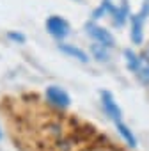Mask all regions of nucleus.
Returning a JSON list of instances; mask_svg holds the SVG:
<instances>
[{
  "instance_id": "1",
  "label": "nucleus",
  "mask_w": 149,
  "mask_h": 151,
  "mask_svg": "<svg viewBox=\"0 0 149 151\" xmlns=\"http://www.w3.org/2000/svg\"><path fill=\"white\" fill-rule=\"evenodd\" d=\"M46 100L53 107H57V109H67L71 105L69 94L62 87H59V86H48L46 87Z\"/></svg>"
},
{
  "instance_id": "2",
  "label": "nucleus",
  "mask_w": 149,
  "mask_h": 151,
  "mask_svg": "<svg viewBox=\"0 0 149 151\" xmlns=\"http://www.w3.org/2000/svg\"><path fill=\"white\" fill-rule=\"evenodd\" d=\"M101 105H103L105 114H107L114 123L122 121V110H121V107L117 105V101L114 100L112 93H108V91H101Z\"/></svg>"
},
{
  "instance_id": "3",
  "label": "nucleus",
  "mask_w": 149,
  "mask_h": 151,
  "mask_svg": "<svg viewBox=\"0 0 149 151\" xmlns=\"http://www.w3.org/2000/svg\"><path fill=\"white\" fill-rule=\"evenodd\" d=\"M85 29H87V34H89L96 43H101V45H105V46H108V48H112V46L115 45L114 36H112L107 29H103V27H100V25H96V23H87Z\"/></svg>"
},
{
  "instance_id": "4",
  "label": "nucleus",
  "mask_w": 149,
  "mask_h": 151,
  "mask_svg": "<svg viewBox=\"0 0 149 151\" xmlns=\"http://www.w3.org/2000/svg\"><path fill=\"white\" fill-rule=\"evenodd\" d=\"M46 30H48L53 37L64 39V37L69 34V23H67L64 18H60V16H50V18L46 20Z\"/></svg>"
},
{
  "instance_id": "5",
  "label": "nucleus",
  "mask_w": 149,
  "mask_h": 151,
  "mask_svg": "<svg viewBox=\"0 0 149 151\" xmlns=\"http://www.w3.org/2000/svg\"><path fill=\"white\" fill-rule=\"evenodd\" d=\"M145 9H142L138 14L131 16V41L135 45H140L142 43V27H144V22H145Z\"/></svg>"
},
{
  "instance_id": "6",
  "label": "nucleus",
  "mask_w": 149,
  "mask_h": 151,
  "mask_svg": "<svg viewBox=\"0 0 149 151\" xmlns=\"http://www.w3.org/2000/svg\"><path fill=\"white\" fill-rule=\"evenodd\" d=\"M115 128H117V132L121 133V137L124 139V142H126L130 147H137V137L133 135V132L130 130L128 124H124L122 121H117V123H115Z\"/></svg>"
},
{
  "instance_id": "7",
  "label": "nucleus",
  "mask_w": 149,
  "mask_h": 151,
  "mask_svg": "<svg viewBox=\"0 0 149 151\" xmlns=\"http://www.w3.org/2000/svg\"><path fill=\"white\" fill-rule=\"evenodd\" d=\"M59 48L66 53V55H69V57H74V59H78L80 62H87L89 60V57H87V53L84 52V50H80L78 46H73V45H66V43H62V45H59Z\"/></svg>"
},
{
  "instance_id": "8",
  "label": "nucleus",
  "mask_w": 149,
  "mask_h": 151,
  "mask_svg": "<svg viewBox=\"0 0 149 151\" xmlns=\"http://www.w3.org/2000/svg\"><path fill=\"white\" fill-rule=\"evenodd\" d=\"M91 50H92V55L98 60H108V46H105L101 43H94L91 46Z\"/></svg>"
},
{
  "instance_id": "9",
  "label": "nucleus",
  "mask_w": 149,
  "mask_h": 151,
  "mask_svg": "<svg viewBox=\"0 0 149 151\" xmlns=\"http://www.w3.org/2000/svg\"><path fill=\"white\" fill-rule=\"evenodd\" d=\"M124 57H126V66L130 71H135L138 66V55L131 50H124Z\"/></svg>"
},
{
  "instance_id": "10",
  "label": "nucleus",
  "mask_w": 149,
  "mask_h": 151,
  "mask_svg": "<svg viewBox=\"0 0 149 151\" xmlns=\"http://www.w3.org/2000/svg\"><path fill=\"white\" fill-rule=\"evenodd\" d=\"M9 37H11V39H14V41H20V43H23V41H25V37H23L21 34H14V32H11V34H9Z\"/></svg>"
},
{
  "instance_id": "11",
  "label": "nucleus",
  "mask_w": 149,
  "mask_h": 151,
  "mask_svg": "<svg viewBox=\"0 0 149 151\" xmlns=\"http://www.w3.org/2000/svg\"><path fill=\"white\" fill-rule=\"evenodd\" d=\"M0 139H2V130H0Z\"/></svg>"
}]
</instances>
